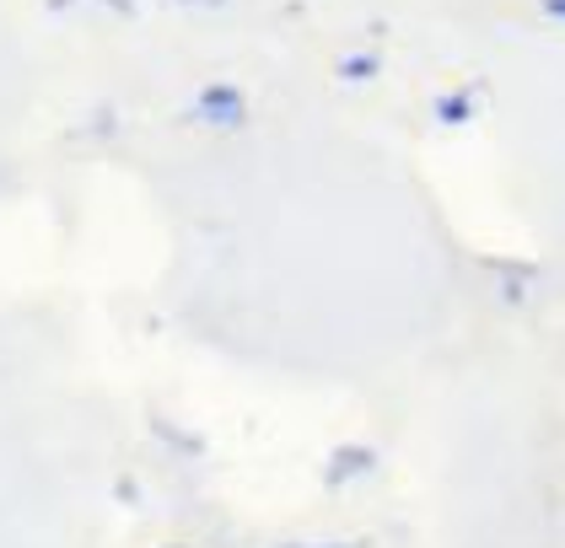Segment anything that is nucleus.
I'll list each match as a JSON object with an SVG mask.
<instances>
[{"label":"nucleus","mask_w":565,"mask_h":548,"mask_svg":"<svg viewBox=\"0 0 565 548\" xmlns=\"http://www.w3.org/2000/svg\"><path fill=\"white\" fill-rule=\"evenodd\" d=\"M243 114H248V108H243V92H237V86H221V82L205 86V92L189 103V119H205V125H221V129H237Z\"/></svg>","instance_id":"obj_1"},{"label":"nucleus","mask_w":565,"mask_h":548,"mask_svg":"<svg viewBox=\"0 0 565 548\" xmlns=\"http://www.w3.org/2000/svg\"><path fill=\"white\" fill-rule=\"evenodd\" d=\"M372 463H377V458H372L366 447H340V452H334V463H329V484H345V479L355 473V468L366 473Z\"/></svg>","instance_id":"obj_2"},{"label":"nucleus","mask_w":565,"mask_h":548,"mask_svg":"<svg viewBox=\"0 0 565 548\" xmlns=\"http://www.w3.org/2000/svg\"><path fill=\"white\" fill-rule=\"evenodd\" d=\"M469 114H475V86H469V92H452V97L436 103V119H441V125H469Z\"/></svg>","instance_id":"obj_3"},{"label":"nucleus","mask_w":565,"mask_h":548,"mask_svg":"<svg viewBox=\"0 0 565 548\" xmlns=\"http://www.w3.org/2000/svg\"><path fill=\"white\" fill-rule=\"evenodd\" d=\"M340 76H345V82H366V76H377V54H345V60H340Z\"/></svg>","instance_id":"obj_4"},{"label":"nucleus","mask_w":565,"mask_h":548,"mask_svg":"<svg viewBox=\"0 0 565 548\" xmlns=\"http://www.w3.org/2000/svg\"><path fill=\"white\" fill-rule=\"evenodd\" d=\"M323 548H355V544H323Z\"/></svg>","instance_id":"obj_5"},{"label":"nucleus","mask_w":565,"mask_h":548,"mask_svg":"<svg viewBox=\"0 0 565 548\" xmlns=\"http://www.w3.org/2000/svg\"><path fill=\"white\" fill-rule=\"evenodd\" d=\"M205 6H216V0H205Z\"/></svg>","instance_id":"obj_6"}]
</instances>
